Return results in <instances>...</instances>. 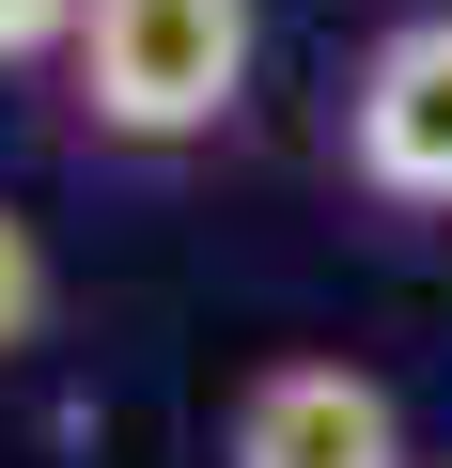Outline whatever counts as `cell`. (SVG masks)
I'll use <instances>...</instances> for the list:
<instances>
[{
    "mask_svg": "<svg viewBox=\"0 0 452 468\" xmlns=\"http://www.w3.org/2000/svg\"><path fill=\"white\" fill-rule=\"evenodd\" d=\"M343 172L374 203H452V16H390L343 79Z\"/></svg>",
    "mask_w": 452,
    "mask_h": 468,
    "instance_id": "obj_3",
    "label": "cell"
},
{
    "mask_svg": "<svg viewBox=\"0 0 452 468\" xmlns=\"http://www.w3.org/2000/svg\"><path fill=\"white\" fill-rule=\"evenodd\" d=\"M79 16L94 0H0V79L16 63H79Z\"/></svg>",
    "mask_w": 452,
    "mask_h": 468,
    "instance_id": "obj_5",
    "label": "cell"
},
{
    "mask_svg": "<svg viewBox=\"0 0 452 468\" xmlns=\"http://www.w3.org/2000/svg\"><path fill=\"white\" fill-rule=\"evenodd\" d=\"M218 468H421V452H405V390L374 359H266L218 421Z\"/></svg>",
    "mask_w": 452,
    "mask_h": 468,
    "instance_id": "obj_2",
    "label": "cell"
},
{
    "mask_svg": "<svg viewBox=\"0 0 452 468\" xmlns=\"http://www.w3.org/2000/svg\"><path fill=\"white\" fill-rule=\"evenodd\" d=\"M250 63H266V0H94L63 79L110 156H187L250 110Z\"/></svg>",
    "mask_w": 452,
    "mask_h": 468,
    "instance_id": "obj_1",
    "label": "cell"
},
{
    "mask_svg": "<svg viewBox=\"0 0 452 468\" xmlns=\"http://www.w3.org/2000/svg\"><path fill=\"white\" fill-rule=\"evenodd\" d=\"M47 297H63V266H47V234L0 203V359H32L47 344Z\"/></svg>",
    "mask_w": 452,
    "mask_h": 468,
    "instance_id": "obj_4",
    "label": "cell"
}]
</instances>
